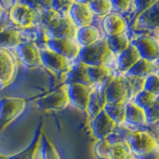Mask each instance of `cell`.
Segmentation results:
<instances>
[{
    "label": "cell",
    "instance_id": "35",
    "mask_svg": "<svg viewBox=\"0 0 159 159\" xmlns=\"http://www.w3.org/2000/svg\"><path fill=\"white\" fill-rule=\"evenodd\" d=\"M111 145V144L107 141V138L99 139V141L96 144V146H94V153L97 154V156L98 158L107 159Z\"/></svg>",
    "mask_w": 159,
    "mask_h": 159
},
{
    "label": "cell",
    "instance_id": "27",
    "mask_svg": "<svg viewBox=\"0 0 159 159\" xmlns=\"http://www.w3.org/2000/svg\"><path fill=\"white\" fill-rule=\"evenodd\" d=\"M103 111L107 113V116L111 118L112 121L116 122V125L126 124V122H125V104L106 103L103 107Z\"/></svg>",
    "mask_w": 159,
    "mask_h": 159
},
{
    "label": "cell",
    "instance_id": "43",
    "mask_svg": "<svg viewBox=\"0 0 159 159\" xmlns=\"http://www.w3.org/2000/svg\"><path fill=\"white\" fill-rule=\"evenodd\" d=\"M76 2H79V3H84V4H89L93 0H75Z\"/></svg>",
    "mask_w": 159,
    "mask_h": 159
},
{
    "label": "cell",
    "instance_id": "45",
    "mask_svg": "<svg viewBox=\"0 0 159 159\" xmlns=\"http://www.w3.org/2000/svg\"><path fill=\"white\" fill-rule=\"evenodd\" d=\"M3 14V7L1 6V4H0V16Z\"/></svg>",
    "mask_w": 159,
    "mask_h": 159
},
{
    "label": "cell",
    "instance_id": "29",
    "mask_svg": "<svg viewBox=\"0 0 159 159\" xmlns=\"http://www.w3.org/2000/svg\"><path fill=\"white\" fill-rule=\"evenodd\" d=\"M158 99V94L148 92L146 89H142L140 93H138L131 101L136 103L138 107H140L143 109L150 107L152 104Z\"/></svg>",
    "mask_w": 159,
    "mask_h": 159
},
{
    "label": "cell",
    "instance_id": "25",
    "mask_svg": "<svg viewBox=\"0 0 159 159\" xmlns=\"http://www.w3.org/2000/svg\"><path fill=\"white\" fill-rule=\"evenodd\" d=\"M130 42L131 41L129 40L127 31L107 38L108 48L114 55H117V56L127 49V47L130 45Z\"/></svg>",
    "mask_w": 159,
    "mask_h": 159
},
{
    "label": "cell",
    "instance_id": "41",
    "mask_svg": "<svg viewBox=\"0 0 159 159\" xmlns=\"http://www.w3.org/2000/svg\"><path fill=\"white\" fill-rule=\"evenodd\" d=\"M130 0H111V6L120 12H125L129 8Z\"/></svg>",
    "mask_w": 159,
    "mask_h": 159
},
{
    "label": "cell",
    "instance_id": "24",
    "mask_svg": "<svg viewBox=\"0 0 159 159\" xmlns=\"http://www.w3.org/2000/svg\"><path fill=\"white\" fill-rule=\"evenodd\" d=\"M22 43L20 31L14 27H10L0 32V48H16Z\"/></svg>",
    "mask_w": 159,
    "mask_h": 159
},
{
    "label": "cell",
    "instance_id": "13",
    "mask_svg": "<svg viewBox=\"0 0 159 159\" xmlns=\"http://www.w3.org/2000/svg\"><path fill=\"white\" fill-rule=\"evenodd\" d=\"M21 62L28 68H39L43 66L40 49L32 42H22L16 47Z\"/></svg>",
    "mask_w": 159,
    "mask_h": 159
},
{
    "label": "cell",
    "instance_id": "12",
    "mask_svg": "<svg viewBox=\"0 0 159 159\" xmlns=\"http://www.w3.org/2000/svg\"><path fill=\"white\" fill-rule=\"evenodd\" d=\"M136 47L140 57L151 62H157L159 57V45L156 38L140 36L131 42Z\"/></svg>",
    "mask_w": 159,
    "mask_h": 159
},
{
    "label": "cell",
    "instance_id": "36",
    "mask_svg": "<svg viewBox=\"0 0 159 159\" xmlns=\"http://www.w3.org/2000/svg\"><path fill=\"white\" fill-rule=\"evenodd\" d=\"M144 89L158 94L159 93V77L158 73H154L145 78L144 82Z\"/></svg>",
    "mask_w": 159,
    "mask_h": 159
},
{
    "label": "cell",
    "instance_id": "31",
    "mask_svg": "<svg viewBox=\"0 0 159 159\" xmlns=\"http://www.w3.org/2000/svg\"><path fill=\"white\" fill-rule=\"evenodd\" d=\"M40 148H41L42 159H61L56 147L48 137L44 135L42 136Z\"/></svg>",
    "mask_w": 159,
    "mask_h": 159
},
{
    "label": "cell",
    "instance_id": "44",
    "mask_svg": "<svg viewBox=\"0 0 159 159\" xmlns=\"http://www.w3.org/2000/svg\"><path fill=\"white\" fill-rule=\"evenodd\" d=\"M0 159H8V156L4 155V154H2V153H0Z\"/></svg>",
    "mask_w": 159,
    "mask_h": 159
},
{
    "label": "cell",
    "instance_id": "3",
    "mask_svg": "<svg viewBox=\"0 0 159 159\" xmlns=\"http://www.w3.org/2000/svg\"><path fill=\"white\" fill-rule=\"evenodd\" d=\"M26 108V101L21 98H3L0 99V131L4 130Z\"/></svg>",
    "mask_w": 159,
    "mask_h": 159
},
{
    "label": "cell",
    "instance_id": "5",
    "mask_svg": "<svg viewBox=\"0 0 159 159\" xmlns=\"http://www.w3.org/2000/svg\"><path fill=\"white\" fill-rule=\"evenodd\" d=\"M40 11L28 6L26 4L17 2L9 10V18L16 26L24 29L32 28L37 25Z\"/></svg>",
    "mask_w": 159,
    "mask_h": 159
},
{
    "label": "cell",
    "instance_id": "8",
    "mask_svg": "<svg viewBox=\"0 0 159 159\" xmlns=\"http://www.w3.org/2000/svg\"><path fill=\"white\" fill-rule=\"evenodd\" d=\"M36 103L43 111H60L66 108L70 104L68 87L58 89L57 91L39 98Z\"/></svg>",
    "mask_w": 159,
    "mask_h": 159
},
{
    "label": "cell",
    "instance_id": "38",
    "mask_svg": "<svg viewBox=\"0 0 159 159\" xmlns=\"http://www.w3.org/2000/svg\"><path fill=\"white\" fill-rule=\"evenodd\" d=\"M19 2L26 4L38 11H42V10L52 7L53 0H19Z\"/></svg>",
    "mask_w": 159,
    "mask_h": 159
},
{
    "label": "cell",
    "instance_id": "22",
    "mask_svg": "<svg viewBox=\"0 0 159 159\" xmlns=\"http://www.w3.org/2000/svg\"><path fill=\"white\" fill-rule=\"evenodd\" d=\"M42 136H43V124L41 123V125H39L38 130L35 133V136L32 142L30 143V145L21 152L15 154L13 156L8 157V159H36V154L40 149V146H41Z\"/></svg>",
    "mask_w": 159,
    "mask_h": 159
},
{
    "label": "cell",
    "instance_id": "21",
    "mask_svg": "<svg viewBox=\"0 0 159 159\" xmlns=\"http://www.w3.org/2000/svg\"><path fill=\"white\" fill-rule=\"evenodd\" d=\"M154 73H158L156 62H151L146 59L140 58L124 74L130 75V76L140 77V78H147L148 76H150V75Z\"/></svg>",
    "mask_w": 159,
    "mask_h": 159
},
{
    "label": "cell",
    "instance_id": "32",
    "mask_svg": "<svg viewBox=\"0 0 159 159\" xmlns=\"http://www.w3.org/2000/svg\"><path fill=\"white\" fill-rule=\"evenodd\" d=\"M89 5L93 15L97 16H106L112 9L111 0H93Z\"/></svg>",
    "mask_w": 159,
    "mask_h": 159
},
{
    "label": "cell",
    "instance_id": "40",
    "mask_svg": "<svg viewBox=\"0 0 159 159\" xmlns=\"http://www.w3.org/2000/svg\"><path fill=\"white\" fill-rule=\"evenodd\" d=\"M157 2L158 0H134V6H135L137 12L143 13Z\"/></svg>",
    "mask_w": 159,
    "mask_h": 159
},
{
    "label": "cell",
    "instance_id": "18",
    "mask_svg": "<svg viewBox=\"0 0 159 159\" xmlns=\"http://www.w3.org/2000/svg\"><path fill=\"white\" fill-rule=\"evenodd\" d=\"M125 122L131 125H146V116L145 111L132 101H129L125 103Z\"/></svg>",
    "mask_w": 159,
    "mask_h": 159
},
{
    "label": "cell",
    "instance_id": "7",
    "mask_svg": "<svg viewBox=\"0 0 159 159\" xmlns=\"http://www.w3.org/2000/svg\"><path fill=\"white\" fill-rule=\"evenodd\" d=\"M78 26L69 15H63L46 28L51 38H67L76 40Z\"/></svg>",
    "mask_w": 159,
    "mask_h": 159
},
{
    "label": "cell",
    "instance_id": "9",
    "mask_svg": "<svg viewBox=\"0 0 159 159\" xmlns=\"http://www.w3.org/2000/svg\"><path fill=\"white\" fill-rule=\"evenodd\" d=\"M97 86H86L82 84H68V94L70 103L76 107L87 111L91 96Z\"/></svg>",
    "mask_w": 159,
    "mask_h": 159
},
{
    "label": "cell",
    "instance_id": "14",
    "mask_svg": "<svg viewBox=\"0 0 159 159\" xmlns=\"http://www.w3.org/2000/svg\"><path fill=\"white\" fill-rule=\"evenodd\" d=\"M116 126L114 121L107 116V113L102 109L98 116L93 117L91 121V128L93 135L98 139L107 138Z\"/></svg>",
    "mask_w": 159,
    "mask_h": 159
},
{
    "label": "cell",
    "instance_id": "11",
    "mask_svg": "<svg viewBox=\"0 0 159 159\" xmlns=\"http://www.w3.org/2000/svg\"><path fill=\"white\" fill-rule=\"evenodd\" d=\"M16 62L8 49L0 48V89L13 82L16 75Z\"/></svg>",
    "mask_w": 159,
    "mask_h": 159
},
{
    "label": "cell",
    "instance_id": "28",
    "mask_svg": "<svg viewBox=\"0 0 159 159\" xmlns=\"http://www.w3.org/2000/svg\"><path fill=\"white\" fill-rule=\"evenodd\" d=\"M133 153L126 142L112 143L109 148L107 159H131Z\"/></svg>",
    "mask_w": 159,
    "mask_h": 159
},
{
    "label": "cell",
    "instance_id": "30",
    "mask_svg": "<svg viewBox=\"0 0 159 159\" xmlns=\"http://www.w3.org/2000/svg\"><path fill=\"white\" fill-rule=\"evenodd\" d=\"M131 129H129L125 124L122 125H116L114 129L111 131V133L107 137V141L112 143H118V142H126L128 136L130 135Z\"/></svg>",
    "mask_w": 159,
    "mask_h": 159
},
{
    "label": "cell",
    "instance_id": "17",
    "mask_svg": "<svg viewBox=\"0 0 159 159\" xmlns=\"http://www.w3.org/2000/svg\"><path fill=\"white\" fill-rule=\"evenodd\" d=\"M136 47L130 42V45L117 56V69L120 74L126 73L139 59H140Z\"/></svg>",
    "mask_w": 159,
    "mask_h": 159
},
{
    "label": "cell",
    "instance_id": "1",
    "mask_svg": "<svg viewBox=\"0 0 159 159\" xmlns=\"http://www.w3.org/2000/svg\"><path fill=\"white\" fill-rule=\"evenodd\" d=\"M101 87L103 89V96L107 103L125 104L131 99L129 84L123 74H113L112 77Z\"/></svg>",
    "mask_w": 159,
    "mask_h": 159
},
{
    "label": "cell",
    "instance_id": "37",
    "mask_svg": "<svg viewBox=\"0 0 159 159\" xmlns=\"http://www.w3.org/2000/svg\"><path fill=\"white\" fill-rule=\"evenodd\" d=\"M74 2L75 0H53L52 8L61 15H69V11Z\"/></svg>",
    "mask_w": 159,
    "mask_h": 159
},
{
    "label": "cell",
    "instance_id": "10",
    "mask_svg": "<svg viewBox=\"0 0 159 159\" xmlns=\"http://www.w3.org/2000/svg\"><path fill=\"white\" fill-rule=\"evenodd\" d=\"M47 47L71 61L78 59L82 49V46L77 42V40L67 38L50 39L47 43Z\"/></svg>",
    "mask_w": 159,
    "mask_h": 159
},
{
    "label": "cell",
    "instance_id": "16",
    "mask_svg": "<svg viewBox=\"0 0 159 159\" xmlns=\"http://www.w3.org/2000/svg\"><path fill=\"white\" fill-rule=\"evenodd\" d=\"M102 29L107 37L127 31V23L121 15L109 13L102 20Z\"/></svg>",
    "mask_w": 159,
    "mask_h": 159
},
{
    "label": "cell",
    "instance_id": "23",
    "mask_svg": "<svg viewBox=\"0 0 159 159\" xmlns=\"http://www.w3.org/2000/svg\"><path fill=\"white\" fill-rule=\"evenodd\" d=\"M99 39H101V33L97 27L89 25V26L78 28L76 40L82 47L89 46Z\"/></svg>",
    "mask_w": 159,
    "mask_h": 159
},
{
    "label": "cell",
    "instance_id": "46",
    "mask_svg": "<svg viewBox=\"0 0 159 159\" xmlns=\"http://www.w3.org/2000/svg\"><path fill=\"white\" fill-rule=\"evenodd\" d=\"M131 159H135V158H133V157H132V158H131Z\"/></svg>",
    "mask_w": 159,
    "mask_h": 159
},
{
    "label": "cell",
    "instance_id": "15",
    "mask_svg": "<svg viewBox=\"0 0 159 159\" xmlns=\"http://www.w3.org/2000/svg\"><path fill=\"white\" fill-rule=\"evenodd\" d=\"M69 16L71 17L73 22L76 24V26L80 28L92 25L94 15L92 12L89 4L79 3L75 1L69 11Z\"/></svg>",
    "mask_w": 159,
    "mask_h": 159
},
{
    "label": "cell",
    "instance_id": "34",
    "mask_svg": "<svg viewBox=\"0 0 159 159\" xmlns=\"http://www.w3.org/2000/svg\"><path fill=\"white\" fill-rule=\"evenodd\" d=\"M129 89H130V93H131V99L136 96L138 93H140L142 89H144V82H145V78H140L136 76H130V75H125ZM130 99V101H131Z\"/></svg>",
    "mask_w": 159,
    "mask_h": 159
},
{
    "label": "cell",
    "instance_id": "2",
    "mask_svg": "<svg viewBox=\"0 0 159 159\" xmlns=\"http://www.w3.org/2000/svg\"><path fill=\"white\" fill-rule=\"evenodd\" d=\"M114 55L108 48L107 39H99L89 46L82 47L79 54V61L83 62L88 66H98L107 65L113 60Z\"/></svg>",
    "mask_w": 159,
    "mask_h": 159
},
{
    "label": "cell",
    "instance_id": "33",
    "mask_svg": "<svg viewBox=\"0 0 159 159\" xmlns=\"http://www.w3.org/2000/svg\"><path fill=\"white\" fill-rule=\"evenodd\" d=\"M61 16H63V15H61L59 12H57L56 10L53 9L52 7L42 10V11H40V13H39L37 25H40V26H43L45 28H47L53 21H55V20L58 19Z\"/></svg>",
    "mask_w": 159,
    "mask_h": 159
},
{
    "label": "cell",
    "instance_id": "39",
    "mask_svg": "<svg viewBox=\"0 0 159 159\" xmlns=\"http://www.w3.org/2000/svg\"><path fill=\"white\" fill-rule=\"evenodd\" d=\"M145 111L146 120L148 124H155L158 122L159 119V106H158V99L154 102L150 107H148Z\"/></svg>",
    "mask_w": 159,
    "mask_h": 159
},
{
    "label": "cell",
    "instance_id": "19",
    "mask_svg": "<svg viewBox=\"0 0 159 159\" xmlns=\"http://www.w3.org/2000/svg\"><path fill=\"white\" fill-rule=\"evenodd\" d=\"M68 84H82L86 86H94L92 83L88 74V65L83 62L75 64L72 70L69 72V77L67 80Z\"/></svg>",
    "mask_w": 159,
    "mask_h": 159
},
{
    "label": "cell",
    "instance_id": "6",
    "mask_svg": "<svg viewBox=\"0 0 159 159\" xmlns=\"http://www.w3.org/2000/svg\"><path fill=\"white\" fill-rule=\"evenodd\" d=\"M40 55L43 66L52 70L55 73H69L74 66L71 60L65 58L48 47L40 49Z\"/></svg>",
    "mask_w": 159,
    "mask_h": 159
},
{
    "label": "cell",
    "instance_id": "26",
    "mask_svg": "<svg viewBox=\"0 0 159 159\" xmlns=\"http://www.w3.org/2000/svg\"><path fill=\"white\" fill-rule=\"evenodd\" d=\"M106 103L107 102L103 96V89L101 86H98L96 88V89H94L93 93H92L87 111H89V116L92 117H94L102 111Z\"/></svg>",
    "mask_w": 159,
    "mask_h": 159
},
{
    "label": "cell",
    "instance_id": "20",
    "mask_svg": "<svg viewBox=\"0 0 159 159\" xmlns=\"http://www.w3.org/2000/svg\"><path fill=\"white\" fill-rule=\"evenodd\" d=\"M88 74L92 83L94 86H102L107 83L112 77V69L107 65H98V66H88Z\"/></svg>",
    "mask_w": 159,
    "mask_h": 159
},
{
    "label": "cell",
    "instance_id": "4",
    "mask_svg": "<svg viewBox=\"0 0 159 159\" xmlns=\"http://www.w3.org/2000/svg\"><path fill=\"white\" fill-rule=\"evenodd\" d=\"M126 143L133 155L136 156L159 149L157 139L151 133L145 130H132L127 138Z\"/></svg>",
    "mask_w": 159,
    "mask_h": 159
},
{
    "label": "cell",
    "instance_id": "42",
    "mask_svg": "<svg viewBox=\"0 0 159 159\" xmlns=\"http://www.w3.org/2000/svg\"><path fill=\"white\" fill-rule=\"evenodd\" d=\"M138 159H159V149L138 156Z\"/></svg>",
    "mask_w": 159,
    "mask_h": 159
}]
</instances>
